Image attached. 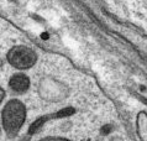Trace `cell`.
<instances>
[{"label":"cell","instance_id":"6da1fadb","mask_svg":"<svg viewBox=\"0 0 147 141\" xmlns=\"http://www.w3.org/2000/svg\"><path fill=\"white\" fill-rule=\"evenodd\" d=\"M26 118V108L20 100H10L1 111V121L5 131L9 135H15L22 124L25 123Z\"/></svg>","mask_w":147,"mask_h":141},{"label":"cell","instance_id":"7a4b0ae2","mask_svg":"<svg viewBox=\"0 0 147 141\" xmlns=\"http://www.w3.org/2000/svg\"><path fill=\"white\" fill-rule=\"evenodd\" d=\"M7 61L15 68L27 69L36 63L37 55L34 49L27 46H16L7 53Z\"/></svg>","mask_w":147,"mask_h":141},{"label":"cell","instance_id":"3957f363","mask_svg":"<svg viewBox=\"0 0 147 141\" xmlns=\"http://www.w3.org/2000/svg\"><path fill=\"white\" fill-rule=\"evenodd\" d=\"M10 88L16 93H24L26 92L30 87V79L25 76V74H14L9 82Z\"/></svg>","mask_w":147,"mask_h":141},{"label":"cell","instance_id":"277c9868","mask_svg":"<svg viewBox=\"0 0 147 141\" xmlns=\"http://www.w3.org/2000/svg\"><path fill=\"white\" fill-rule=\"evenodd\" d=\"M43 141H67V140L59 139V138H50V139H46V140H43Z\"/></svg>","mask_w":147,"mask_h":141}]
</instances>
